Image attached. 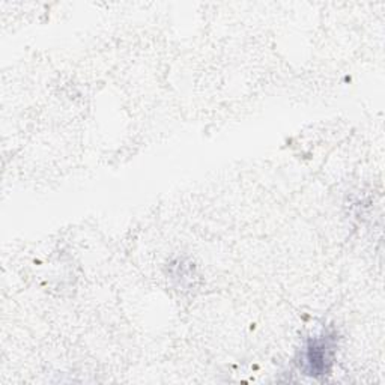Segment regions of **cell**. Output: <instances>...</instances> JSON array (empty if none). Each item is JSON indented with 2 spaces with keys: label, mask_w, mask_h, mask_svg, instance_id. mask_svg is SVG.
<instances>
[{
  "label": "cell",
  "mask_w": 385,
  "mask_h": 385,
  "mask_svg": "<svg viewBox=\"0 0 385 385\" xmlns=\"http://www.w3.org/2000/svg\"><path fill=\"white\" fill-rule=\"evenodd\" d=\"M309 364L312 367V375L322 373L326 371V363H330L329 345L324 340H315L310 343L307 352Z\"/></svg>",
  "instance_id": "obj_1"
}]
</instances>
